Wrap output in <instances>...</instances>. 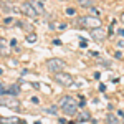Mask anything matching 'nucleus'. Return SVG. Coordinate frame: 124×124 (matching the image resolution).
I'll use <instances>...</instances> for the list:
<instances>
[{
	"label": "nucleus",
	"mask_w": 124,
	"mask_h": 124,
	"mask_svg": "<svg viewBox=\"0 0 124 124\" xmlns=\"http://www.w3.org/2000/svg\"><path fill=\"white\" fill-rule=\"evenodd\" d=\"M60 108L61 111L68 116H75L78 111V101L73 96H63L61 101H60Z\"/></svg>",
	"instance_id": "obj_1"
},
{
	"label": "nucleus",
	"mask_w": 124,
	"mask_h": 124,
	"mask_svg": "<svg viewBox=\"0 0 124 124\" xmlns=\"http://www.w3.org/2000/svg\"><path fill=\"white\" fill-rule=\"evenodd\" d=\"M66 66L65 65V61L63 60H60V58H51V60H48L46 61V68L48 71H51L53 75L58 73V71H63V68Z\"/></svg>",
	"instance_id": "obj_2"
},
{
	"label": "nucleus",
	"mask_w": 124,
	"mask_h": 124,
	"mask_svg": "<svg viewBox=\"0 0 124 124\" xmlns=\"http://www.w3.org/2000/svg\"><path fill=\"white\" fill-rule=\"evenodd\" d=\"M53 79L56 81L58 85H61V86H71L73 85V76L68 75V73H65V71H58V73H55V75H53Z\"/></svg>",
	"instance_id": "obj_3"
},
{
	"label": "nucleus",
	"mask_w": 124,
	"mask_h": 124,
	"mask_svg": "<svg viewBox=\"0 0 124 124\" xmlns=\"http://www.w3.org/2000/svg\"><path fill=\"white\" fill-rule=\"evenodd\" d=\"M0 104L7 106V108H10V109H18V108H20V101L17 99V96L5 94V96L0 98Z\"/></svg>",
	"instance_id": "obj_4"
},
{
	"label": "nucleus",
	"mask_w": 124,
	"mask_h": 124,
	"mask_svg": "<svg viewBox=\"0 0 124 124\" xmlns=\"http://www.w3.org/2000/svg\"><path fill=\"white\" fill-rule=\"evenodd\" d=\"M81 25H85V27H89V28H99L101 27V20L98 18V17H83L81 18Z\"/></svg>",
	"instance_id": "obj_5"
},
{
	"label": "nucleus",
	"mask_w": 124,
	"mask_h": 124,
	"mask_svg": "<svg viewBox=\"0 0 124 124\" xmlns=\"http://www.w3.org/2000/svg\"><path fill=\"white\" fill-rule=\"evenodd\" d=\"M22 12L28 17V18H37V12H35V8H33V5H31V2H23L22 3Z\"/></svg>",
	"instance_id": "obj_6"
},
{
	"label": "nucleus",
	"mask_w": 124,
	"mask_h": 124,
	"mask_svg": "<svg viewBox=\"0 0 124 124\" xmlns=\"http://www.w3.org/2000/svg\"><path fill=\"white\" fill-rule=\"evenodd\" d=\"M91 37H93L94 40H99V41H101V40L106 38V31L101 28V27H99V28H93V31H91Z\"/></svg>",
	"instance_id": "obj_7"
},
{
	"label": "nucleus",
	"mask_w": 124,
	"mask_h": 124,
	"mask_svg": "<svg viewBox=\"0 0 124 124\" xmlns=\"http://www.w3.org/2000/svg\"><path fill=\"white\" fill-rule=\"evenodd\" d=\"M23 124L20 119H17V117H0V124Z\"/></svg>",
	"instance_id": "obj_8"
},
{
	"label": "nucleus",
	"mask_w": 124,
	"mask_h": 124,
	"mask_svg": "<svg viewBox=\"0 0 124 124\" xmlns=\"http://www.w3.org/2000/svg\"><path fill=\"white\" fill-rule=\"evenodd\" d=\"M31 5H33V8L37 13H43L45 12V7H43V3L40 2V0H35V2H31Z\"/></svg>",
	"instance_id": "obj_9"
},
{
	"label": "nucleus",
	"mask_w": 124,
	"mask_h": 124,
	"mask_svg": "<svg viewBox=\"0 0 124 124\" xmlns=\"http://www.w3.org/2000/svg\"><path fill=\"white\" fill-rule=\"evenodd\" d=\"M106 123H108V124H123L114 114H108V116H106Z\"/></svg>",
	"instance_id": "obj_10"
},
{
	"label": "nucleus",
	"mask_w": 124,
	"mask_h": 124,
	"mask_svg": "<svg viewBox=\"0 0 124 124\" xmlns=\"http://www.w3.org/2000/svg\"><path fill=\"white\" fill-rule=\"evenodd\" d=\"M27 41H28V43H35V41H37V33H33V31L28 33V35H27Z\"/></svg>",
	"instance_id": "obj_11"
},
{
	"label": "nucleus",
	"mask_w": 124,
	"mask_h": 124,
	"mask_svg": "<svg viewBox=\"0 0 124 124\" xmlns=\"http://www.w3.org/2000/svg\"><path fill=\"white\" fill-rule=\"evenodd\" d=\"M78 119H79V121H88V119H89V113H88V111H83V113H79Z\"/></svg>",
	"instance_id": "obj_12"
},
{
	"label": "nucleus",
	"mask_w": 124,
	"mask_h": 124,
	"mask_svg": "<svg viewBox=\"0 0 124 124\" xmlns=\"http://www.w3.org/2000/svg\"><path fill=\"white\" fill-rule=\"evenodd\" d=\"M78 3H79L81 7H89V5L93 3V0H78Z\"/></svg>",
	"instance_id": "obj_13"
},
{
	"label": "nucleus",
	"mask_w": 124,
	"mask_h": 124,
	"mask_svg": "<svg viewBox=\"0 0 124 124\" xmlns=\"http://www.w3.org/2000/svg\"><path fill=\"white\" fill-rule=\"evenodd\" d=\"M46 113H48V114H56V106H53V108H48Z\"/></svg>",
	"instance_id": "obj_14"
},
{
	"label": "nucleus",
	"mask_w": 124,
	"mask_h": 124,
	"mask_svg": "<svg viewBox=\"0 0 124 124\" xmlns=\"http://www.w3.org/2000/svg\"><path fill=\"white\" fill-rule=\"evenodd\" d=\"M79 46H81V48H86V46H88V43H86L85 40H81V41H79Z\"/></svg>",
	"instance_id": "obj_15"
},
{
	"label": "nucleus",
	"mask_w": 124,
	"mask_h": 124,
	"mask_svg": "<svg viewBox=\"0 0 124 124\" xmlns=\"http://www.w3.org/2000/svg\"><path fill=\"white\" fill-rule=\"evenodd\" d=\"M66 13H68V15H75V8H68Z\"/></svg>",
	"instance_id": "obj_16"
},
{
	"label": "nucleus",
	"mask_w": 124,
	"mask_h": 124,
	"mask_svg": "<svg viewBox=\"0 0 124 124\" xmlns=\"http://www.w3.org/2000/svg\"><path fill=\"white\" fill-rule=\"evenodd\" d=\"M53 45H56V46H60V45H61V41H60V40H55V41H53Z\"/></svg>",
	"instance_id": "obj_17"
},
{
	"label": "nucleus",
	"mask_w": 124,
	"mask_h": 124,
	"mask_svg": "<svg viewBox=\"0 0 124 124\" xmlns=\"http://www.w3.org/2000/svg\"><path fill=\"white\" fill-rule=\"evenodd\" d=\"M35 124H41V123H40V121H37V123H35Z\"/></svg>",
	"instance_id": "obj_18"
},
{
	"label": "nucleus",
	"mask_w": 124,
	"mask_h": 124,
	"mask_svg": "<svg viewBox=\"0 0 124 124\" xmlns=\"http://www.w3.org/2000/svg\"><path fill=\"white\" fill-rule=\"evenodd\" d=\"M121 35H124V30H123V31H121Z\"/></svg>",
	"instance_id": "obj_19"
},
{
	"label": "nucleus",
	"mask_w": 124,
	"mask_h": 124,
	"mask_svg": "<svg viewBox=\"0 0 124 124\" xmlns=\"http://www.w3.org/2000/svg\"><path fill=\"white\" fill-rule=\"evenodd\" d=\"M66 124H75V123H66Z\"/></svg>",
	"instance_id": "obj_20"
},
{
	"label": "nucleus",
	"mask_w": 124,
	"mask_h": 124,
	"mask_svg": "<svg viewBox=\"0 0 124 124\" xmlns=\"http://www.w3.org/2000/svg\"><path fill=\"white\" fill-rule=\"evenodd\" d=\"M123 22H124V15H123Z\"/></svg>",
	"instance_id": "obj_21"
},
{
	"label": "nucleus",
	"mask_w": 124,
	"mask_h": 124,
	"mask_svg": "<svg viewBox=\"0 0 124 124\" xmlns=\"http://www.w3.org/2000/svg\"><path fill=\"white\" fill-rule=\"evenodd\" d=\"M123 124H124V123H123Z\"/></svg>",
	"instance_id": "obj_22"
}]
</instances>
